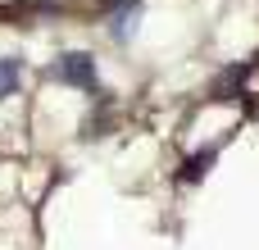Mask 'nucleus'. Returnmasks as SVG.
I'll return each mask as SVG.
<instances>
[{"mask_svg": "<svg viewBox=\"0 0 259 250\" xmlns=\"http://www.w3.org/2000/svg\"><path fill=\"white\" fill-rule=\"evenodd\" d=\"M55 77L68 82V87H77V91H91V87H96V59H91L87 50H68V55L55 64Z\"/></svg>", "mask_w": 259, "mask_h": 250, "instance_id": "obj_1", "label": "nucleus"}, {"mask_svg": "<svg viewBox=\"0 0 259 250\" xmlns=\"http://www.w3.org/2000/svg\"><path fill=\"white\" fill-rule=\"evenodd\" d=\"M18 77H23V64H18V55H0V100L18 91Z\"/></svg>", "mask_w": 259, "mask_h": 250, "instance_id": "obj_2", "label": "nucleus"}, {"mask_svg": "<svg viewBox=\"0 0 259 250\" xmlns=\"http://www.w3.org/2000/svg\"><path fill=\"white\" fill-rule=\"evenodd\" d=\"M137 9H141V5H137V0H127V5L114 14V27H109V32H114L118 41H132V32H137Z\"/></svg>", "mask_w": 259, "mask_h": 250, "instance_id": "obj_3", "label": "nucleus"}, {"mask_svg": "<svg viewBox=\"0 0 259 250\" xmlns=\"http://www.w3.org/2000/svg\"><path fill=\"white\" fill-rule=\"evenodd\" d=\"M55 9H64V14H105L109 0H55Z\"/></svg>", "mask_w": 259, "mask_h": 250, "instance_id": "obj_4", "label": "nucleus"}, {"mask_svg": "<svg viewBox=\"0 0 259 250\" xmlns=\"http://www.w3.org/2000/svg\"><path fill=\"white\" fill-rule=\"evenodd\" d=\"M14 9H23V0H0V18H9Z\"/></svg>", "mask_w": 259, "mask_h": 250, "instance_id": "obj_5", "label": "nucleus"}]
</instances>
